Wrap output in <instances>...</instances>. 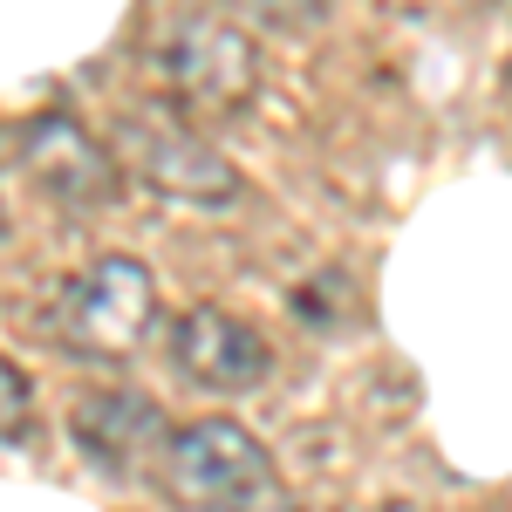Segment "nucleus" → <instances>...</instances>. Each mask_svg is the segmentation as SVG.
Listing matches in <instances>:
<instances>
[{
    "label": "nucleus",
    "mask_w": 512,
    "mask_h": 512,
    "mask_svg": "<svg viewBox=\"0 0 512 512\" xmlns=\"http://www.w3.org/2000/svg\"><path fill=\"white\" fill-rule=\"evenodd\" d=\"M117 158L151 185L158 198H178V205H233L239 198V171L205 137H198L185 117L171 110H144V117L117 123Z\"/></svg>",
    "instance_id": "nucleus-4"
},
{
    "label": "nucleus",
    "mask_w": 512,
    "mask_h": 512,
    "mask_svg": "<svg viewBox=\"0 0 512 512\" xmlns=\"http://www.w3.org/2000/svg\"><path fill=\"white\" fill-rule=\"evenodd\" d=\"M226 7L239 14V28L253 21V28H274V35H301L321 21V0H226Z\"/></svg>",
    "instance_id": "nucleus-8"
},
{
    "label": "nucleus",
    "mask_w": 512,
    "mask_h": 512,
    "mask_svg": "<svg viewBox=\"0 0 512 512\" xmlns=\"http://www.w3.org/2000/svg\"><path fill=\"white\" fill-rule=\"evenodd\" d=\"M151 328H158V280H151L144 260H130V253H103L55 301V342L89 355V362L137 355Z\"/></svg>",
    "instance_id": "nucleus-2"
},
{
    "label": "nucleus",
    "mask_w": 512,
    "mask_h": 512,
    "mask_svg": "<svg viewBox=\"0 0 512 512\" xmlns=\"http://www.w3.org/2000/svg\"><path fill=\"white\" fill-rule=\"evenodd\" d=\"M0 233H7V205H0Z\"/></svg>",
    "instance_id": "nucleus-11"
},
{
    "label": "nucleus",
    "mask_w": 512,
    "mask_h": 512,
    "mask_svg": "<svg viewBox=\"0 0 512 512\" xmlns=\"http://www.w3.org/2000/svg\"><path fill=\"white\" fill-rule=\"evenodd\" d=\"M21 164H28V178L41 192L55 205H69V212H103L117 198V158L62 110H48L21 130Z\"/></svg>",
    "instance_id": "nucleus-6"
},
{
    "label": "nucleus",
    "mask_w": 512,
    "mask_h": 512,
    "mask_svg": "<svg viewBox=\"0 0 512 512\" xmlns=\"http://www.w3.org/2000/svg\"><path fill=\"white\" fill-rule=\"evenodd\" d=\"M219 512H301V499H294V492H287L280 478H267L260 492H246L239 506H219Z\"/></svg>",
    "instance_id": "nucleus-10"
},
{
    "label": "nucleus",
    "mask_w": 512,
    "mask_h": 512,
    "mask_svg": "<svg viewBox=\"0 0 512 512\" xmlns=\"http://www.w3.org/2000/svg\"><path fill=\"white\" fill-rule=\"evenodd\" d=\"M158 478H164V499L185 512H219V506H239L246 492H260L274 478V458L267 444L233 424V417H198L185 431H171L158 458Z\"/></svg>",
    "instance_id": "nucleus-3"
},
{
    "label": "nucleus",
    "mask_w": 512,
    "mask_h": 512,
    "mask_svg": "<svg viewBox=\"0 0 512 512\" xmlns=\"http://www.w3.org/2000/svg\"><path fill=\"white\" fill-rule=\"evenodd\" d=\"M171 369L192 383V390L212 396H246L267 383L274 369V349L253 321L226 315V308H185L171 321Z\"/></svg>",
    "instance_id": "nucleus-5"
},
{
    "label": "nucleus",
    "mask_w": 512,
    "mask_h": 512,
    "mask_svg": "<svg viewBox=\"0 0 512 512\" xmlns=\"http://www.w3.org/2000/svg\"><path fill=\"white\" fill-rule=\"evenodd\" d=\"M158 76L171 110L192 117H239L260 89V41L226 14H185L158 48Z\"/></svg>",
    "instance_id": "nucleus-1"
},
{
    "label": "nucleus",
    "mask_w": 512,
    "mask_h": 512,
    "mask_svg": "<svg viewBox=\"0 0 512 512\" xmlns=\"http://www.w3.org/2000/svg\"><path fill=\"white\" fill-rule=\"evenodd\" d=\"M69 437H76L103 472H117V478L144 472L151 458H164V444H171L164 410L144 390H89V396H76V410H69Z\"/></svg>",
    "instance_id": "nucleus-7"
},
{
    "label": "nucleus",
    "mask_w": 512,
    "mask_h": 512,
    "mask_svg": "<svg viewBox=\"0 0 512 512\" xmlns=\"http://www.w3.org/2000/svg\"><path fill=\"white\" fill-rule=\"evenodd\" d=\"M28 431V376L0 355V437H21Z\"/></svg>",
    "instance_id": "nucleus-9"
}]
</instances>
